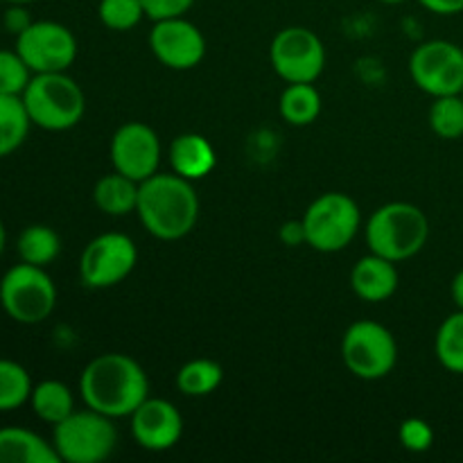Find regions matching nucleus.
<instances>
[{"instance_id":"nucleus-18","label":"nucleus","mask_w":463,"mask_h":463,"mask_svg":"<svg viewBox=\"0 0 463 463\" xmlns=\"http://www.w3.org/2000/svg\"><path fill=\"white\" fill-rule=\"evenodd\" d=\"M0 463H59L52 441L25 428H0Z\"/></svg>"},{"instance_id":"nucleus-35","label":"nucleus","mask_w":463,"mask_h":463,"mask_svg":"<svg viewBox=\"0 0 463 463\" xmlns=\"http://www.w3.org/2000/svg\"><path fill=\"white\" fill-rule=\"evenodd\" d=\"M450 294H452V301H455L457 310H463V269L457 271V276L452 279Z\"/></svg>"},{"instance_id":"nucleus-17","label":"nucleus","mask_w":463,"mask_h":463,"mask_svg":"<svg viewBox=\"0 0 463 463\" xmlns=\"http://www.w3.org/2000/svg\"><path fill=\"white\" fill-rule=\"evenodd\" d=\"M172 170L188 181H199L217 165V154L211 140L202 134H181L170 145Z\"/></svg>"},{"instance_id":"nucleus-28","label":"nucleus","mask_w":463,"mask_h":463,"mask_svg":"<svg viewBox=\"0 0 463 463\" xmlns=\"http://www.w3.org/2000/svg\"><path fill=\"white\" fill-rule=\"evenodd\" d=\"M98 16L113 32H129L145 18L140 0H99Z\"/></svg>"},{"instance_id":"nucleus-4","label":"nucleus","mask_w":463,"mask_h":463,"mask_svg":"<svg viewBox=\"0 0 463 463\" xmlns=\"http://www.w3.org/2000/svg\"><path fill=\"white\" fill-rule=\"evenodd\" d=\"M21 98L32 125L45 131L72 129L80 125L86 111L84 90L68 72L32 75Z\"/></svg>"},{"instance_id":"nucleus-21","label":"nucleus","mask_w":463,"mask_h":463,"mask_svg":"<svg viewBox=\"0 0 463 463\" xmlns=\"http://www.w3.org/2000/svg\"><path fill=\"white\" fill-rule=\"evenodd\" d=\"M16 251L23 262L36 267H48L61 253V238L48 224H30L21 231L16 240Z\"/></svg>"},{"instance_id":"nucleus-1","label":"nucleus","mask_w":463,"mask_h":463,"mask_svg":"<svg viewBox=\"0 0 463 463\" xmlns=\"http://www.w3.org/2000/svg\"><path fill=\"white\" fill-rule=\"evenodd\" d=\"M80 393L90 410L109 419H125L149 398V380L134 357L125 353H102L81 371Z\"/></svg>"},{"instance_id":"nucleus-6","label":"nucleus","mask_w":463,"mask_h":463,"mask_svg":"<svg viewBox=\"0 0 463 463\" xmlns=\"http://www.w3.org/2000/svg\"><path fill=\"white\" fill-rule=\"evenodd\" d=\"M52 446L59 461L99 463L116 450L118 430L113 428V419L86 407L52 425Z\"/></svg>"},{"instance_id":"nucleus-2","label":"nucleus","mask_w":463,"mask_h":463,"mask_svg":"<svg viewBox=\"0 0 463 463\" xmlns=\"http://www.w3.org/2000/svg\"><path fill=\"white\" fill-rule=\"evenodd\" d=\"M136 213L154 238L163 242L185 238L193 233L199 220V197L193 188V181L184 179L176 172L172 175L156 172L140 184Z\"/></svg>"},{"instance_id":"nucleus-9","label":"nucleus","mask_w":463,"mask_h":463,"mask_svg":"<svg viewBox=\"0 0 463 463\" xmlns=\"http://www.w3.org/2000/svg\"><path fill=\"white\" fill-rule=\"evenodd\" d=\"M138 262L136 242L125 233H102L80 256V280L89 289H109L129 279Z\"/></svg>"},{"instance_id":"nucleus-33","label":"nucleus","mask_w":463,"mask_h":463,"mask_svg":"<svg viewBox=\"0 0 463 463\" xmlns=\"http://www.w3.org/2000/svg\"><path fill=\"white\" fill-rule=\"evenodd\" d=\"M419 3L439 16H455L463 12V0H419Z\"/></svg>"},{"instance_id":"nucleus-34","label":"nucleus","mask_w":463,"mask_h":463,"mask_svg":"<svg viewBox=\"0 0 463 463\" xmlns=\"http://www.w3.org/2000/svg\"><path fill=\"white\" fill-rule=\"evenodd\" d=\"M280 238L289 247H298V244L306 242V231H303V222H289L280 229Z\"/></svg>"},{"instance_id":"nucleus-40","label":"nucleus","mask_w":463,"mask_h":463,"mask_svg":"<svg viewBox=\"0 0 463 463\" xmlns=\"http://www.w3.org/2000/svg\"><path fill=\"white\" fill-rule=\"evenodd\" d=\"M5 3V0H0V5H3Z\"/></svg>"},{"instance_id":"nucleus-5","label":"nucleus","mask_w":463,"mask_h":463,"mask_svg":"<svg viewBox=\"0 0 463 463\" xmlns=\"http://www.w3.org/2000/svg\"><path fill=\"white\" fill-rule=\"evenodd\" d=\"M57 306V285L45 267L18 262L0 279V307L23 326L43 324Z\"/></svg>"},{"instance_id":"nucleus-13","label":"nucleus","mask_w":463,"mask_h":463,"mask_svg":"<svg viewBox=\"0 0 463 463\" xmlns=\"http://www.w3.org/2000/svg\"><path fill=\"white\" fill-rule=\"evenodd\" d=\"M113 170L143 184L161 165V138L145 122H125L111 138Z\"/></svg>"},{"instance_id":"nucleus-26","label":"nucleus","mask_w":463,"mask_h":463,"mask_svg":"<svg viewBox=\"0 0 463 463\" xmlns=\"http://www.w3.org/2000/svg\"><path fill=\"white\" fill-rule=\"evenodd\" d=\"M434 351L443 369L463 373V310H457L439 326Z\"/></svg>"},{"instance_id":"nucleus-3","label":"nucleus","mask_w":463,"mask_h":463,"mask_svg":"<svg viewBox=\"0 0 463 463\" xmlns=\"http://www.w3.org/2000/svg\"><path fill=\"white\" fill-rule=\"evenodd\" d=\"M364 233L371 253L402 262L423 251L430 238V220L414 203L392 202L369 217Z\"/></svg>"},{"instance_id":"nucleus-20","label":"nucleus","mask_w":463,"mask_h":463,"mask_svg":"<svg viewBox=\"0 0 463 463\" xmlns=\"http://www.w3.org/2000/svg\"><path fill=\"white\" fill-rule=\"evenodd\" d=\"M30 407L36 419L48 425H57L75 411V398H72L71 387L61 380H43L32 389Z\"/></svg>"},{"instance_id":"nucleus-12","label":"nucleus","mask_w":463,"mask_h":463,"mask_svg":"<svg viewBox=\"0 0 463 463\" xmlns=\"http://www.w3.org/2000/svg\"><path fill=\"white\" fill-rule=\"evenodd\" d=\"M16 52L34 75L68 72L77 59V39L61 23L32 21V25L16 36Z\"/></svg>"},{"instance_id":"nucleus-30","label":"nucleus","mask_w":463,"mask_h":463,"mask_svg":"<svg viewBox=\"0 0 463 463\" xmlns=\"http://www.w3.org/2000/svg\"><path fill=\"white\" fill-rule=\"evenodd\" d=\"M398 439H401L402 448L407 452H428L434 446V430L428 420L423 419H407L402 420L401 430H398Z\"/></svg>"},{"instance_id":"nucleus-39","label":"nucleus","mask_w":463,"mask_h":463,"mask_svg":"<svg viewBox=\"0 0 463 463\" xmlns=\"http://www.w3.org/2000/svg\"><path fill=\"white\" fill-rule=\"evenodd\" d=\"M459 95H461V98H463V89H461V93H459Z\"/></svg>"},{"instance_id":"nucleus-37","label":"nucleus","mask_w":463,"mask_h":463,"mask_svg":"<svg viewBox=\"0 0 463 463\" xmlns=\"http://www.w3.org/2000/svg\"><path fill=\"white\" fill-rule=\"evenodd\" d=\"M7 5H32L36 3V0H5Z\"/></svg>"},{"instance_id":"nucleus-36","label":"nucleus","mask_w":463,"mask_h":463,"mask_svg":"<svg viewBox=\"0 0 463 463\" xmlns=\"http://www.w3.org/2000/svg\"><path fill=\"white\" fill-rule=\"evenodd\" d=\"M5 247H7V229H5L3 220H0V258H3Z\"/></svg>"},{"instance_id":"nucleus-23","label":"nucleus","mask_w":463,"mask_h":463,"mask_svg":"<svg viewBox=\"0 0 463 463\" xmlns=\"http://www.w3.org/2000/svg\"><path fill=\"white\" fill-rule=\"evenodd\" d=\"M279 111L288 125H312L321 113L319 90L315 89V84H288V89L280 93Z\"/></svg>"},{"instance_id":"nucleus-25","label":"nucleus","mask_w":463,"mask_h":463,"mask_svg":"<svg viewBox=\"0 0 463 463\" xmlns=\"http://www.w3.org/2000/svg\"><path fill=\"white\" fill-rule=\"evenodd\" d=\"M32 389L34 384L25 366L0 357V411H14L30 402Z\"/></svg>"},{"instance_id":"nucleus-11","label":"nucleus","mask_w":463,"mask_h":463,"mask_svg":"<svg viewBox=\"0 0 463 463\" xmlns=\"http://www.w3.org/2000/svg\"><path fill=\"white\" fill-rule=\"evenodd\" d=\"M410 75L432 98L459 95L463 89V48L452 41H425L411 52Z\"/></svg>"},{"instance_id":"nucleus-16","label":"nucleus","mask_w":463,"mask_h":463,"mask_svg":"<svg viewBox=\"0 0 463 463\" xmlns=\"http://www.w3.org/2000/svg\"><path fill=\"white\" fill-rule=\"evenodd\" d=\"M398 269L396 262L387 260L383 256H369L360 258L351 271V288L360 298L369 303L387 301L396 294L398 289Z\"/></svg>"},{"instance_id":"nucleus-15","label":"nucleus","mask_w":463,"mask_h":463,"mask_svg":"<svg viewBox=\"0 0 463 463\" xmlns=\"http://www.w3.org/2000/svg\"><path fill=\"white\" fill-rule=\"evenodd\" d=\"M131 419V437L143 450H172L184 437V419L170 401L147 398Z\"/></svg>"},{"instance_id":"nucleus-32","label":"nucleus","mask_w":463,"mask_h":463,"mask_svg":"<svg viewBox=\"0 0 463 463\" xmlns=\"http://www.w3.org/2000/svg\"><path fill=\"white\" fill-rule=\"evenodd\" d=\"M3 25L5 30L12 32L14 36L21 34L23 30L32 25V18L27 14V5H9L3 14Z\"/></svg>"},{"instance_id":"nucleus-19","label":"nucleus","mask_w":463,"mask_h":463,"mask_svg":"<svg viewBox=\"0 0 463 463\" xmlns=\"http://www.w3.org/2000/svg\"><path fill=\"white\" fill-rule=\"evenodd\" d=\"M138 181L129 179L120 172H113V175H104L95 184L93 202L104 215H129V213H136V206H138Z\"/></svg>"},{"instance_id":"nucleus-22","label":"nucleus","mask_w":463,"mask_h":463,"mask_svg":"<svg viewBox=\"0 0 463 463\" xmlns=\"http://www.w3.org/2000/svg\"><path fill=\"white\" fill-rule=\"evenodd\" d=\"M32 120L21 95L0 93V158L16 152L30 134Z\"/></svg>"},{"instance_id":"nucleus-38","label":"nucleus","mask_w":463,"mask_h":463,"mask_svg":"<svg viewBox=\"0 0 463 463\" xmlns=\"http://www.w3.org/2000/svg\"><path fill=\"white\" fill-rule=\"evenodd\" d=\"M380 3H384V5H401V3H405V0H380Z\"/></svg>"},{"instance_id":"nucleus-29","label":"nucleus","mask_w":463,"mask_h":463,"mask_svg":"<svg viewBox=\"0 0 463 463\" xmlns=\"http://www.w3.org/2000/svg\"><path fill=\"white\" fill-rule=\"evenodd\" d=\"M32 75L21 54L14 50H0V93L7 95H23V90L30 84Z\"/></svg>"},{"instance_id":"nucleus-31","label":"nucleus","mask_w":463,"mask_h":463,"mask_svg":"<svg viewBox=\"0 0 463 463\" xmlns=\"http://www.w3.org/2000/svg\"><path fill=\"white\" fill-rule=\"evenodd\" d=\"M145 9V16L152 21H165V18L185 16L194 0H140Z\"/></svg>"},{"instance_id":"nucleus-27","label":"nucleus","mask_w":463,"mask_h":463,"mask_svg":"<svg viewBox=\"0 0 463 463\" xmlns=\"http://www.w3.org/2000/svg\"><path fill=\"white\" fill-rule=\"evenodd\" d=\"M430 127L439 138L457 140L463 136V98L461 95H443L434 98L430 107Z\"/></svg>"},{"instance_id":"nucleus-10","label":"nucleus","mask_w":463,"mask_h":463,"mask_svg":"<svg viewBox=\"0 0 463 463\" xmlns=\"http://www.w3.org/2000/svg\"><path fill=\"white\" fill-rule=\"evenodd\" d=\"M269 59L276 75L288 84H315L326 68V48L315 32L292 25L274 36Z\"/></svg>"},{"instance_id":"nucleus-14","label":"nucleus","mask_w":463,"mask_h":463,"mask_svg":"<svg viewBox=\"0 0 463 463\" xmlns=\"http://www.w3.org/2000/svg\"><path fill=\"white\" fill-rule=\"evenodd\" d=\"M149 48L163 66L172 71H193L206 54V39L194 23L185 16H176L154 21Z\"/></svg>"},{"instance_id":"nucleus-24","label":"nucleus","mask_w":463,"mask_h":463,"mask_svg":"<svg viewBox=\"0 0 463 463\" xmlns=\"http://www.w3.org/2000/svg\"><path fill=\"white\" fill-rule=\"evenodd\" d=\"M222 380H224V371L215 360L197 357V360H190L181 366L179 373H176V387L184 396L203 398L215 393Z\"/></svg>"},{"instance_id":"nucleus-8","label":"nucleus","mask_w":463,"mask_h":463,"mask_svg":"<svg viewBox=\"0 0 463 463\" xmlns=\"http://www.w3.org/2000/svg\"><path fill=\"white\" fill-rule=\"evenodd\" d=\"M342 360L360 380H383L398 362L396 337L378 321H355L342 337Z\"/></svg>"},{"instance_id":"nucleus-7","label":"nucleus","mask_w":463,"mask_h":463,"mask_svg":"<svg viewBox=\"0 0 463 463\" xmlns=\"http://www.w3.org/2000/svg\"><path fill=\"white\" fill-rule=\"evenodd\" d=\"M306 244L319 253H337L355 240L362 224L360 206L344 193L317 197L303 215Z\"/></svg>"}]
</instances>
